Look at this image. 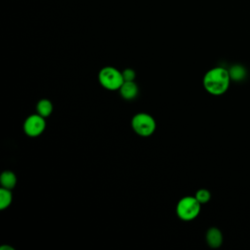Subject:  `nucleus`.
Returning a JSON list of instances; mask_svg holds the SVG:
<instances>
[{
	"mask_svg": "<svg viewBox=\"0 0 250 250\" xmlns=\"http://www.w3.org/2000/svg\"><path fill=\"white\" fill-rule=\"evenodd\" d=\"M131 125L133 130L142 137H148L152 135L156 129V122L154 118L145 112H140L134 115Z\"/></svg>",
	"mask_w": 250,
	"mask_h": 250,
	"instance_id": "20e7f679",
	"label": "nucleus"
},
{
	"mask_svg": "<svg viewBox=\"0 0 250 250\" xmlns=\"http://www.w3.org/2000/svg\"><path fill=\"white\" fill-rule=\"evenodd\" d=\"M201 203L195 196H185L179 200L176 207V213L183 221H192L199 215Z\"/></svg>",
	"mask_w": 250,
	"mask_h": 250,
	"instance_id": "f03ea898",
	"label": "nucleus"
},
{
	"mask_svg": "<svg viewBox=\"0 0 250 250\" xmlns=\"http://www.w3.org/2000/svg\"><path fill=\"white\" fill-rule=\"evenodd\" d=\"M36 111L41 116L48 117L53 111V104L47 99H42L36 104Z\"/></svg>",
	"mask_w": 250,
	"mask_h": 250,
	"instance_id": "1a4fd4ad",
	"label": "nucleus"
},
{
	"mask_svg": "<svg viewBox=\"0 0 250 250\" xmlns=\"http://www.w3.org/2000/svg\"><path fill=\"white\" fill-rule=\"evenodd\" d=\"M229 72L230 79L233 80V81H241L247 75L246 68L243 65H241V64H234V65H232L229 69Z\"/></svg>",
	"mask_w": 250,
	"mask_h": 250,
	"instance_id": "6e6552de",
	"label": "nucleus"
},
{
	"mask_svg": "<svg viewBox=\"0 0 250 250\" xmlns=\"http://www.w3.org/2000/svg\"><path fill=\"white\" fill-rule=\"evenodd\" d=\"M195 198L201 203V204H205L207 203L210 199H211V193L208 189L206 188H200L196 191L195 193Z\"/></svg>",
	"mask_w": 250,
	"mask_h": 250,
	"instance_id": "f8f14e48",
	"label": "nucleus"
},
{
	"mask_svg": "<svg viewBox=\"0 0 250 250\" xmlns=\"http://www.w3.org/2000/svg\"><path fill=\"white\" fill-rule=\"evenodd\" d=\"M120 95L125 100H133L139 93V88L134 81H124L119 89Z\"/></svg>",
	"mask_w": 250,
	"mask_h": 250,
	"instance_id": "0eeeda50",
	"label": "nucleus"
},
{
	"mask_svg": "<svg viewBox=\"0 0 250 250\" xmlns=\"http://www.w3.org/2000/svg\"><path fill=\"white\" fill-rule=\"evenodd\" d=\"M230 76L229 69L216 66L209 69L203 77V87L204 89L213 96L224 95L230 84Z\"/></svg>",
	"mask_w": 250,
	"mask_h": 250,
	"instance_id": "f257e3e1",
	"label": "nucleus"
},
{
	"mask_svg": "<svg viewBox=\"0 0 250 250\" xmlns=\"http://www.w3.org/2000/svg\"><path fill=\"white\" fill-rule=\"evenodd\" d=\"M12 202V193L11 189L2 188L0 189V209L4 210L8 206H10Z\"/></svg>",
	"mask_w": 250,
	"mask_h": 250,
	"instance_id": "9b49d317",
	"label": "nucleus"
},
{
	"mask_svg": "<svg viewBox=\"0 0 250 250\" xmlns=\"http://www.w3.org/2000/svg\"><path fill=\"white\" fill-rule=\"evenodd\" d=\"M0 182L3 188L12 189L17 184V177L12 171H4L1 174Z\"/></svg>",
	"mask_w": 250,
	"mask_h": 250,
	"instance_id": "9d476101",
	"label": "nucleus"
},
{
	"mask_svg": "<svg viewBox=\"0 0 250 250\" xmlns=\"http://www.w3.org/2000/svg\"><path fill=\"white\" fill-rule=\"evenodd\" d=\"M122 75H123L124 81H134L136 77V72L132 68H126L122 71Z\"/></svg>",
	"mask_w": 250,
	"mask_h": 250,
	"instance_id": "ddd939ff",
	"label": "nucleus"
},
{
	"mask_svg": "<svg viewBox=\"0 0 250 250\" xmlns=\"http://www.w3.org/2000/svg\"><path fill=\"white\" fill-rule=\"evenodd\" d=\"M223 233L222 231L216 228L212 227L210 228L206 232V242L211 248H219L223 244Z\"/></svg>",
	"mask_w": 250,
	"mask_h": 250,
	"instance_id": "423d86ee",
	"label": "nucleus"
},
{
	"mask_svg": "<svg viewBox=\"0 0 250 250\" xmlns=\"http://www.w3.org/2000/svg\"><path fill=\"white\" fill-rule=\"evenodd\" d=\"M45 117L41 116L38 113L29 115L23 123L24 133L29 137H37L41 135L45 130Z\"/></svg>",
	"mask_w": 250,
	"mask_h": 250,
	"instance_id": "39448f33",
	"label": "nucleus"
},
{
	"mask_svg": "<svg viewBox=\"0 0 250 250\" xmlns=\"http://www.w3.org/2000/svg\"><path fill=\"white\" fill-rule=\"evenodd\" d=\"M98 78L100 84L110 91L119 90L124 83L122 72L112 66H105L102 68L99 72Z\"/></svg>",
	"mask_w": 250,
	"mask_h": 250,
	"instance_id": "7ed1b4c3",
	"label": "nucleus"
},
{
	"mask_svg": "<svg viewBox=\"0 0 250 250\" xmlns=\"http://www.w3.org/2000/svg\"><path fill=\"white\" fill-rule=\"evenodd\" d=\"M0 249H1V250H4V249H11V250H14V248H12V247H10V246H1Z\"/></svg>",
	"mask_w": 250,
	"mask_h": 250,
	"instance_id": "4468645a",
	"label": "nucleus"
}]
</instances>
